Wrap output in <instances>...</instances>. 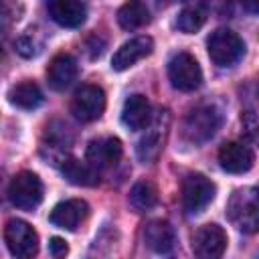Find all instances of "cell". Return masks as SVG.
<instances>
[{
    "label": "cell",
    "instance_id": "obj_1",
    "mask_svg": "<svg viewBox=\"0 0 259 259\" xmlns=\"http://www.w3.org/2000/svg\"><path fill=\"white\" fill-rule=\"evenodd\" d=\"M227 217L243 233H259V188H237L227 202Z\"/></svg>",
    "mask_w": 259,
    "mask_h": 259
},
{
    "label": "cell",
    "instance_id": "obj_2",
    "mask_svg": "<svg viewBox=\"0 0 259 259\" xmlns=\"http://www.w3.org/2000/svg\"><path fill=\"white\" fill-rule=\"evenodd\" d=\"M221 121H223V115L217 105H210V103L196 105L184 117L182 136L186 142H190L194 146L204 144L206 140H210L217 134V130L221 127Z\"/></svg>",
    "mask_w": 259,
    "mask_h": 259
},
{
    "label": "cell",
    "instance_id": "obj_3",
    "mask_svg": "<svg viewBox=\"0 0 259 259\" xmlns=\"http://www.w3.org/2000/svg\"><path fill=\"white\" fill-rule=\"evenodd\" d=\"M206 51L217 67H233L245 55V42L229 28H217L206 38Z\"/></svg>",
    "mask_w": 259,
    "mask_h": 259
},
{
    "label": "cell",
    "instance_id": "obj_4",
    "mask_svg": "<svg viewBox=\"0 0 259 259\" xmlns=\"http://www.w3.org/2000/svg\"><path fill=\"white\" fill-rule=\"evenodd\" d=\"M8 198L16 208L34 210L42 202V182L34 172L22 170L8 184Z\"/></svg>",
    "mask_w": 259,
    "mask_h": 259
},
{
    "label": "cell",
    "instance_id": "obj_5",
    "mask_svg": "<svg viewBox=\"0 0 259 259\" xmlns=\"http://www.w3.org/2000/svg\"><path fill=\"white\" fill-rule=\"evenodd\" d=\"M168 79L178 91H194L202 83V71L190 53H176L168 61Z\"/></svg>",
    "mask_w": 259,
    "mask_h": 259
},
{
    "label": "cell",
    "instance_id": "obj_6",
    "mask_svg": "<svg viewBox=\"0 0 259 259\" xmlns=\"http://www.w3.org/2000/svg\"><path fill=\"white\" fill-rule=\"evenodd\" d=\"M4 243L8 247V251L14 257L20 259H28L32 255H36L38 251V235L36 231L20 219H10L4 227Z\"/></svg>",
    "mask_w": 259,
    "mask_h": 259
},
{
    "label": "cell",
    "instance_id": "obj_7",
    "mask_svg": "<svg viewBox=\"0 0 259 259\" xmlns=\"http://www.w3.org/2000/svg\"><path fill=\"white\" fill-rule=\"evenodd\" d=\"M214 198V184L202 174H188L182 182V206L188 214H200Z\"/></svg>",
    "mask_w": 259,
    "mask_h": 259
},
{
    "label": "cell",
    "instance_id": "obj_8",
    "mask_svg": "<svg viewBox=\"0 0 259 259\" xmlns=\"http://www.w3.org/2000/svg\"><path fill=\"white\" fill-rule=\"evenodd\" d=\"M105 109V93L99 85H81L71 99V113L83 121H95Z\"/></svg>",
    "mask_w": 259,
    "mask_h": 259
},
{
    "label": "cell",
    "instance_id": "obj_9",
    "mask_svg": "<svg viewBox=\"0 0 259 259\" xmlns=\"http://www.w3.org/2000/svg\"><path fill=\"white\" fill-rule=\"evenodd\" d=\"M227 249V233L210 223V225H202L192 239V251L196 257L200 259H217L225 253Z\"/></svg>",
    "mask_w": 259,
    "mask_h": 259
},
{
    "label": "cell",
    "instance_id": "obj_10",
    "mask_svg": "<svg viewBox=\"0 0 259 259\" xmlns=\"http://www.w3.org/2000/svg\"><path fill=\"white\" fill-rule=\"evenodd\" d=\"M121 154H123L121 142L113 136H107V138L91 140L87 146L85 158L95 170H105V168L115 166L121 160Z\"/></svg>",
    "mask_w": 259,
    "mask_h": 259
},
{
    "label": "cell",
    "instance_id": "obj_11",
    "mask_svg": "<svg viewBox=\"0 0 259 259\" xmlns=\"http://www.w3.org/2000/svg\"><path fill=\"white\" fill-rule=\"evenodd\" d=\"M255 156L253 150L243 142H227L219 150V164L225 172L243 174L253 168Z\"/></svg>",
    "mask_w": 259,
    "mask_h": 259
},
{
    "label": "cell",
    "instance_id": "obj_12",
    "mask_svg": "<svg viewBox=\"0 0 259 259\" xmlns=\"http://www.w3.org/2000/svg\"><path fill=\"white\" fill-rule=\"evenodd\" d=\"M152 49H154V40L146 34L130 38L115 51V55L111 59V67L115 71H125L130 67H134L138 61H142L144 57H148L152 53Z\"/></svg>",
    "mask_w": 259,
    "mask_h": 259
},
{
    "label": "cell",
    "instance_id": "obj_13",
    "mask_svg": "<svg viewBox=\"0 0 259 259\" xmlns=\"http://www.w3.org/2000/svg\"><path fill=\"white\" fill-rule=\"evenodd\" d=\"M87 214H89V206L85 200L69 198V200L59 202L51 210V223L59 229H65V231H77V227L85 221Z\"/></svg>",
    "mask_w": 259,
    "mask_h": 259
},
{
    "label": "cell",
    "instance_id": "obj_14",
    "mask_svg": "<svg viewBox=\"0 0 259 259\" xmlns=\"http://www.w3.org/2000/svg\"><path fill=\"white\" fill-rule=\"evenodd\" d=\"M77 73H79V65H77L75 57H71L67 53H61L49 65L47 81L55 91H63L77 79Z\"/></svg>",
    "mask_w": 259,
    "mask_h": 259
},
{
    "label": "cell",
    "instance_id": "obj_15",
    "mask_svg": "<svg viewBox=\"0 0 259 259\" xmlns=\"http://www.w3.org/2000/svg\"><path fill=\"white\" fill-rule=\"evenodd\" d=\"M121 121H123L125 127L134 130V132L146 130L152 123V105H150V101L144 95H140V93L130 95L123 101Z\"/></svg>",
    "mask_w": 259,
    "mask_h": 259
},
{
    "label": "cell",
    "instance_id": "obj_16",
    "mask_svg": "<svg viewBox=\"0 0 259 259\" xmlns=\"http://www.w3.org/2000/svg\"><path fill=\"white\" fill-rule=\"evenodd\" d=\"M51 18L65 28H77L85 22L87 8L81 0H49Z\"/></svg>",
    "mask_w": 259,
    "mask_h": 259
},
{
    "label": "cell",
    "instance_id": "obj_17",
    "mask_svg": "<svg viewBox=\"0 0 259 259\" xmlns=\"http://www.w3.org/2000/svg\"><path fill=\"white\" fill-rule=\"evenodd\" d=\"M144 243L154 253L168 255L176 247V233L166 221H150L144 227Z\"/></svg>",
    "mask_w": 259,
    "mask_h": 259
},
{
    "label": "cell",
    "instance_id": "obj_18",
    "mask_svg": "<svg viewBox=\"0 0 259 259\" xmlns=\"http://www.w3.org/2000/svg\"><path fill=\"white\" fill-rule=\"evenodd\" d=\"M61 172L75 186H97L99 184V174L89 162L83 164L75 158H65L61 164Z\"/></svg>",
    "mask_w": 259,
    "mask_h": 259
},
{
    "label": "cell",
    "instance_id": "obj_19",
    "mask_svg": "<svg viewBox=\"0 0 259 259\" xmlns=\"http://www.w3.org/2000/svg\"><path fill=\"white\" fill-rule=\"evenodd\" d=\"M117 22L123 30H138L150 22V10L144 0H127L117 10Z\"/></svg>",
    "mask_w": 259,
    "mask_h": 259
},
{
    "label": "cell",
    "instance_id": "obj_20",
    "mask_svg": "<svg viewBox=\"0 0 259 259\" xmlns=\"http://www.w3.org/2000/svg\"><path fill=\"white\" fill-rule=\"evenodd\" d=\"M206 18H208V6H206V2L198 0V2H192L180 10V14L176 18V28L180 32L192 34V32L202 28Z\"/></svg>",
    "mask_w": 259,
    "mask_h": 259
},
{
    "label": "cell",
    "instance_id": "obj_21",
    "mask_svg": "<svg viewBox=\"0 0 259 259\" xmlns=\"http://www.w3.org/2000/svg\"><path fill=\"white\" fill-rule=\"evenodd\" d=\"M8 101L20 109H36L42 103V91L34 81H22L10 87Z\"/></svg>",
    "mask_w": 259,
    "mask_h": 259
},
{
    "label": "cell",
    "instance_id": "obj_22",
    "mask_svg": "<svg viewBox=\"0 0 259 259\" xmlns=\"http://www.w3.org/2000/svg\"><path fill=\"white\" fill-rule=\"evenodd\" d=\"M152 127L148 130V134L138 142V158L142 162H152L158 158L160 150H162V142H164V127H160L156 121L150 123Z\"/></svg>",
    "mask_w": 259,
    "mask_h": 259
},
{
    "label": "cell",
    "instance_id": "obj_23",
    "mask_svg": "<svg viewBox=\"0 0 259 259\" xmlns=\"http://www.w3.org/2000/svg\"><path fill=\"white\" fill-rule=\"evenodd\" d=\"M130 204L138 210V212H146L152 210L158 204V190L152 182L148 180H140L132 186L130 190Z\"/></svg>",
    "mask_w": 259,
    "mask_h": 259
},
{
    "label": "cell",
    "instance_id": "obj_24",
    "mask_svg": "<svg viewBox=\"0 0 259 259\" xmlns=\"http://www.w3.org/2000/svg\"><path fill=\"white\" fill-rule=\"evenodd\" d=\"M40 45H42V42H40V38L36 36L34 30H26V32H22V34L16 38V42H14L18 55H22V57H34V55H38Z\"/></svg>",
    "mask_w": 259,
    "mask_h": 259
},
{
    "label": "cell",
    "instance_id": "obj_25",
    "mask_svg": "<svg viewBox=\"0 0 259 259\" xmlns=\"http://www.w3.org/2000/svg\"><path fill=\"white\" fill-rule=\"evenodd\" d=\"M243 127L247 132V136L255 142H259V115L253 111H247L243 117Z\"/></svg>",
    "mask_w": 259,
    "mask_h": 259
},
{
    "label": "cell",
    "instance_id": "obj_26",
    "mask_svg": "<svg viewBox=\"0 0 259 259\" xmlns=\"http://www.w3.org/2000/svg\"><path fill=\"white\" fill-rule=\"evenodd\" d=\"M67 251H69V247H67V243H65L61 237H53V239H51V243H49V253H51L53 257H65Z\"/></svg>",
    "mask_w": 259,
    "mask_h": 259
},
{
    "label": "cell",
    "instance_id": "obj_27",
    "mask_svg": "<svg viewBox=\"0 0 259 259\" xmlns=\"http://www.w3.org/2000/svg\"><path fill=\"white\" fill-rule=\"evenodd\" d=\"M241 6L251 14H259V0H241Z\"/></svg>",
    "mask_w": 259,
    "mask_h": 259
},
{
    "label": "cell",
    "instance_id": "obj_28",
    "mask_svg": "<svg viewBox=\"0 0 259 259\" xmlns=\"http://www.w3.org/2000/svg\"><path fill=\"white\" fill-rule=\"evenodd\" d=\"M176 2H182V0H156L158 6H172V4H176Z\"/></svg>",
    "mask_w": 259,
    "mask_h": 259
}]
</instances>
